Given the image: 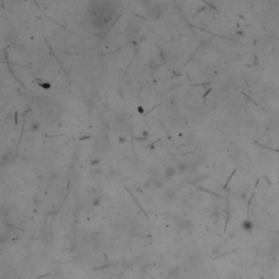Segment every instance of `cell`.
<instances>
[{
	"label": "cell",
	"mask_w": 279,
	"mask_h": 279,
	"mask_svg": "<svg viewBox=\"0 0 279 279\" xmlns=\"http://www.w3.org/2000/svg\"><path fill=\"white\" fill-rule=\"evenodd\" d=\"M178 227L180 230H183V231H192L193 224H192V221L189 220V219H183V220H181V221L179 222Z\"/></svg>",
	"instance_id": "1"
},
{
	"label": "cell",
	"mask_w": 279,
	"mask_h": 279,
	"mask_svg": "<svg viewBox=\"0 0 279 279\" xmlns=\"http://www.w3.org/2000/svg\"><path fill=\"white\" fill-rule=\"evenodd\" d=\"M176 175V168L173 166H167L164 170V179L165 180H170L175 177Z\"/></svg>",
	"instance_id": "2"
},
{
	"label": "cell",
	"mask_w": 279,
	"mask_h": 279,
	"mask_svg": "<svg viewBox=\"0 0 279 279\" xmlns=\"http://www.w3.org/2000/svg\"><path fill=\"white\" fill-rule=\"evenodd\" d=\"M127 30H128V33L130 34V35H135V34H138V31H140V25L134 23V22H131V23H129Z\"/></svg>",
	"instance_id": "3"
},
{
	"label": "cell",
	"mask_w": 279,
	"mask_h": 279,
	"mask_svg": "<svg viewBox=\"0 0 279 279\" xmlns=\"http://www.w3.org/2000/svg\"><path fill=\"white\" fill-rule=\"evenodd\" d=\"M160 14H162V12H160V9L158 7H152L148 10V15L153 17V19H155V20L160 17Z\"/></svg>",
	"instance_id": "4"
},
{
	"label": "cell",
	"mask_w": 279,
	"mask_h": 279,
	"mask_svg": "<svg viewBox=\"0 0 279 279\" xmlns=\"http://www.w3.org/2000/svg\"><path fill=\"white\" fill-rule=\"evenodd\" d=\"M164 198H165V201H167V202L173 201L176 198V191L172 190V189H168V190L166 191L165 195H164Z\"/></svg>",
	"instance_id": "5"
},
{
	"label": "cell",
	"mask_w": 279,
	"mask_h": 279,
	"mask_svg": "<svg viewBox=\"0 0 279 279\" xmlns=\"http://www.w3.org/2000/svg\"><path fill=\"white\" fill-rule=\"evenodd\" d=\"M43 241H44L45 243H50L52 240H54V235H52V232L51 231H45L44 233H43Z\"/></svg>",
	"instance_id": "6"
},
{
	"label": "cell",
	"mask_w": 279,
	"mask_h": 279,
	"mask_svg": "<svg viewBox=\"0 0 279 279\" xmlns=\"http://www.w3.org/2000/svg\"><path fill=\"white\" fill-rule=\"evenodd\" d=\"M177 167H178V169L181 172H185L189 169V164L186 162H184V160H180L177 164Z\"/></svg>",
	"instance_id": "7"
},
{
	"label": "cell",
	"mask_w": 279,
	"mask_h": 279,
	"mask_svg": "<svg viewBox=\"0 0 279 279\" xmlns=\"http://www.w3.org/2000/svg\"><path fill=\"white\" fill-rule=\"evenodd\" d=\"M242 227L244 230H246V231H251L253 228V225H252V221L251 220H249V219H246L245 221L242 224Z\"/></svg>",
	"instance_id": "8"
},
{
	"label": "cell",
	"mask_w": 279,
	"mask_h": 279,
	"mask_svg": "<svg viewBox=\"0 0 279 279\" xmlns=\"http://www.w3.org/2000/svg\"><path fill=\"white\" fill-rule=\"evenodd\" d=\"M164 180H165V179L159 178V179H157V180L153 181V184H154L155 188L160 189V188H162V186H164V184H165V183H164Z\"/></svg>",
	"instance_id": "9"
},
{
	"label": "cell",
	"mask_w": 279,
	"mask_h": 279,
	"mask_svg": "<svg viewBox=\"0 0 279 279\" xmlns=\"http://www.w3.org/2000/svg\"><path fill=\"white\" fill-rule=\"evenodd\" d=\"M38 128H39V123L38 122H31V125H30V130L32 132H35V131H37L38 130Z\"/></svg>",
	"instance_id": "10"
},
{
	"label": "cell",
	"mask_w": 279,
	"mask_h": 279,
	"mask_svg": "<svg viewBox=\"0 0 279 279\" xmlns=\"http://www.w3.org/2000/svg\"><path fill=\"white\" fill-rule=\"evenodd\" d=\"M98 164H99V159H97V158H94V159H92L91 162H90V165L92 167H96Z\"/></svg>",
	"instance_id": "11"
},
{
	"label": "cell",
	"mask_w": 279,
	"mask_h": 279,
	"mask_svg": "<svg viewBox=\"0 0 279 279\" xmlns=\"http://www.w3.org/2000/svg\"><path fill=\"white\" fill-rule=\"evenodd\" d=\"M32 201H33V204L36 206H39L41 205V200L37 197V196H34L33 198H32Z\"/></svg>",
	"instance_id": "12"
},
{
	"label": "cell",
	"mask_w": 279,
	"mask_h": 279,
	"mask_svg": "<svg viewBox=\"0 0 279 279\" xmlns=\"http://www.w3.org/2000/svg\"><path fill=\"white\" fill-rule=\"evenodd\" d=\"M103 172H104V171H103V169L96 168V169H94V170L92 171V173H93V175H101Z\"/></svg>",
	"instance_id": "13"
},
{
	"label": "cell",
	"mask_w": 279,
	"mask_h": 279,
	"mask_svg": "<svg viewBox=\"0 0 279 279\" xmlns=\"http://www.w3.org/2000/svg\"><path fill=\"white\" fill-rule=\"evenodd\" d=\"M125 140H127L125 136V135H122V136H119V141L118 142H119V144H123V143L125 142Z\"/></svg>",
	"instance_id": "14"
},
{
	"label": "cell",
	"mask_w": 279,
	"mask_h": 279,
	"mask_svg": "<svg viewBox=\"0 0 279 279\" xmlns=\"http://www.w3.org/2000/svg\"><path fill=\"white\" fill-rule=\"evenodd\" d=\"M57 177H58L57 173H50V176H49V180H55Z\"/></svg>",
	"instance_id": "15"
},
{
	"label": "cell",
	"mask_w": 279,
	"mask_h": 279,
	"mask_svg": "<svg viewBox=\"0 0 279 279\" xmlns=\"http://www.w3.org/2000/svg\"><path fill=\"white\" fill-rule=\"evenodd\" d=\"M99 200H101V197L94 198V202H93V204H94V205H97L98 203H99Z\"/></svg>",
	"instance_id": "16"
}]
</instances>
